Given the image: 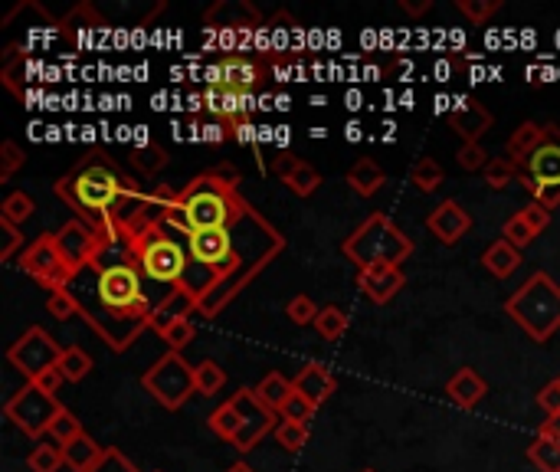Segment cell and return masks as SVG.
Listing matches in <instances>:
<instances>
[{
  "mask_svg": "<svg viewBox=\"0 0 560 472\" xmlns=\"http://www.w3.org/2000/svg\"><path fill=\"white\" fill-rule=\"evenodd\" d=\"M531 191V197L538 200L541 207H547V210H554V207H560V184H524Z\"/></svg>",
  "mask_w": 560,
  "mask_h": 472,
  "instance_id": "51",
  "label": "cell"
},
{
  "mask_svg": "<svg viewBox=\"0 0 560 472\" xmlns=\"http://www.w3.org/2000/svg\"><path fill=\"white\" fill-rule=\"evenodd\" d=\"M538 436H544V440H554L560 443V413H554V417H547L541 427H538Z\"/></svg>",
  "mask_w": 560,
  "mask_h": 472,
  "instance_id": "54",
  "label": "cell"
},
{
  "mask_svg": "<svg viewBox=\"0 0 560 472\" xmlns=\"http://www.w3.org/2000/svg\"><path fill=\"white\" fill-rule=\"evenodd\" d=\"M279 440L282 450H289V453H299L302 446L308 443V423H295V420H279V427L276 433H272Z\"/></svg>",
  "mask_w": 560,
  "mask_h": 472,
  "instance_id": "38",
  "label": "cell"
},
{
  "mask_svg": "<svg viewBox=\"0 0 560 472\" xmlns=\"http://www.w3.org/2000/svg\"><path fill=\"white\" fill-rule=\"evenodd\" d=\"M361 472H377V469H361Z\"/></svg>",
  "mask_w": 560,
  "mask_h": 472,
  "instance_id": "60",
  "label": "cell"
},
{
  "mask_svg": "<svg viewBox=\"0 0 560 472\" xmlns=\"http://www.w3.org/2000/svg\"><path fill=\"white\" fill-rule=\"evenodd\" d=\"M226 472H256L253 466H249V463H243V459H240V463H233L230 469H226Z\"/></svg>",
  "mask_w": 560,
  "mask_h": 472,
  "instance_id": "58",
  "label": "cell"
},
{
  "mask_svg": "<svg viewBox=\"0 0 560 472\" xmlns=\"http://www.w3.org/2000/svg\"><path fill=\"white\" fill-rule=\"evenodd\" d=\"M348 325H351V318L344 309H338V305H325L315 318V332L325 341H341V335L348 332Z\"/></svg>",
  "mask_w": 560,
  "mask_h": 472,
  "instance_id": "29",
  "label": "cell"
},
{
  "mask_svg": "<svg viewBox=\"0 0 560 472\" xmlns=\"http://www.w3.org/2000/svg\"><path fill=\"white\" fill-rule=\"evenodd\" d=\"M253 391H256V397H259L269 410L282 413V407L289 404V397L295 394V387H292V381H285V377H282L279 371H269V374L262 377V381L253 387Z\"/></svg>",
  "mask_w": 560,
  "mask_h": 472,
  "instance_id": "26",
  "label": "cell"
},
{
  "mask_svg": "<svg viewBox=\"0 0 560 472\" xmlns=\"http://www.w3.org/2000/svg\"><path fill=\"white\" fill-rule=\"evenodd\" d=\"M194 305H197V295H190L187 289L177 286V289L168 295V299L158 302V309H151L148 325L154 328V332H164V328H168L171 322H177V318H187Z\"/></svg>",
  "mask_w": 560,
  "mask_h": 472,
  "instance_id": "21",
  "label": "cell"
},
{
  "mask_svg": "<svg viewBox=\"0 0 560 472\" xmlns=\"http://www.w3.org/2000/svg\"><path fill=\"white\" fill-rule=\"evenodd\" d=\"M443 168H439V161L436 158H420L413 164V171H410V184L416 187V191H423V194H433L439 191V184H443Z\"/></svg>",
  "mask_w": 560,
  "mask_h": 472,
  "instance_id": "31",
  "label": "cell"
},
{
  "mask_svg": "<svg viewBox=\"0 0 560 472\" xmlns=\"http://www.w3.org/2000/svg\"><path fill=\"white\" fill-rule=\"evenodd\" d=\"M403 10H407V14H426V10H433V0H420V4H413V0H403Z\"/></svg>",
  "mask_w": 560,
  "mask_h": 472,
  "instance_id": "55",
  "label": "cell"
},
{
  "mask_svg": "<svg viewBox=\"0 0 560 472\" xmlns=\"http://www.w3.org/2000/svg\"><path fill=\"white\" fill-rule=\"evenodd\" d=\"M95 295H99L102 309H109L115 318L138 315L148 318V302L145 289H141V276L131 263H109L99 266V276H95Z\"/></svg>",
  "mask_w": 560,
  "mask_h": 472,
  "instance_id": "4",
  "label": "cell"
},
{
  "mask_svg": "<svg viewBox=\"0 0 560 472\" xmlns=\"http://www.w3.org/2000/svg\"><path fill=\"white\" fill-rule=\"evenodd\" d=\"M341 250L351 263H357V269H364L371 263L400 266L403 259L413 253V243L387 214H374V217H367L361 227L348 236V240H344Z\"/></svg>",
  "mask_w": 560,
  "mask_h": 472,
  "instance_id": "3",
  "label": "cell"
},
{
  "mask_svg": "<svg viewBox=\"0 0 560 472\" xmlns=\"http://www.w3.org/2000/svg\"><path fill=\"white\" fill-rule=\"evenodd\" d=\"M63 410V404L53 397V394H46L40 391L37 384H30L23 391H17L14 397L7 400V420H14V427H20L27 436H43V433H50V423L56 420V413Z\"/></svg>",
  "mask_w": 560,
  "mask_h": 472,
  "instance_id": "9",
  "label": "cell"
},
{
  "mask_svg": "<svg viewBox=\"0 0 560 472\" xmlns=\"http://www.w3.org/2000/svg\"><path fill=\"white\" fill-rule=\"evenodd\" d=\"M210 430L220 436V440H236V433H240V427H243V417H240V407L233 404V397L226 400V404H220L217 410L210 413Z\"/></svg>",
  "mask_w": 560,
  "mask_h": 472,
  "instance_id": "28",
  "label": "cell"
},
{
  "mask_svg": "<svg viewBox=\"0 0 560 472\" xmlns=\"http://www.w3.org/2000/svg\"><path fill=\"white\" fill-rule=\"evenodd\" d=\"M89 472H138V466L131 463V459L122 450H118V446H105L102 459Z\"/></svg>",
  "mask_w": 560,
  "mask_h": 472,
  "instance_id": "43",
  "label": "cell"
},
{
  "mask_svg": "<svg viewBox=\"0 0 560 472\" xmlns=\"http://www.w3.org/2000/svg\"><path fill=\"white\" fill-rule=\"evenodd\" d=\"M446 394L456 407L462 410H472L479 400L488 394V384L482 381V374H475L472 368H459L456 374L446 381Z\"/></svg>",
  "mask_w": 560,
  "mask_h": 472,
  "instance_id": "19",
  "label": "cell"
},
{
  "mask_svg": "<svg viewBox=\"0 0 560 472\" xmlns=\"http://www.w3.org/2000/svg\"><path fill=\"white\" fill-rule=\"evenodd\" d=\"M154 472H161V469H154Z\"/></svg>",
  "mask_w": 560,
  "mask_h": 472,
  "instance_id": "61",
  "label": "cell"
},
{
  "mask_svg": "<svg viewBox=\"0 0 560 472\" xmlns=\"http://www.w3.org/2000/svg\"><path fill=\"white\" fill-rule=\"evenodd\" d=\"M538 407L547 413V417H554V413H560V381L554 377L551 384H544L541 387V394H538Z\"/></svg>",
  "mask_w": 560,
  "mask_h": 472,
  "instance_id": "52",
  "label": "cell"
},
{
  "mask_svg": "<svg viewBox=\"0 0 560 472\" xmlns=\"http://www.w3.org/2000/svg\"><path fill=\"white\" fill-rule=\"evenodd\" d=\"M236 138H240V141H253L256 135H253V128H249L246 122H236V132H233Z\"/></svg>",
  "mask_w": 560,
  "mask_h": 472,
  "instance_id": "56",
  "label": "cell"
},
{
  "mask_svg": "<svg viewBox=\"0 0 560 472\" xmlns=\"http://www.w3.org/2000/svg\"><path fill=\"white\" fill-rule=\"evenodd\" d=\"M20 243H23L20 227H14V223H7V220H0V259H4V263L20 250Z\"/></svg>",
  "mask_w": 560,
  "mask_h": 472,
  "instance_id": "48",
  "label": "cell"
},
{
  "mask_svg": "<svg viewBox=\"0 0 560 472\" xmlns=\"http://www.w3.org/2000/svg\"><path fill=\"white\" fill-rule=\"evenodd\" d=\"M426 227H430V233L439 243L456 246L462 236L472 230V214L459 204V200H443V204H436L433 214L426 217Z\"/></svg>",
  "mask_w": 560,
  "mask_h": 472,
  "instance_id": "16",
  "label": "cell"
},
{
  "mask_svg": "<svg viewBox=\"0 0 560 472\" xmlns=\"http://www.w3.org/2000/svg\"><path fill=\"white\" fill-rule=\"evenodd\" d=\"M348 138H351V141L361 138V132H357V125H351V128H348Z\"/></svg>",
  "mask_w": 560,
  "mask_h": 472,
  "instance_id": "59",
  "label": "cell"
},
{
  "mask_svg": "<svg viewBox=\"0 0 560 472\" xmlns=\"http://www.w3.org/2000/svg\"><path fill=\"white\" fill-rule=\"evenodd\" d=\"M459 168L462 171H485L488 168V155H485V148L482 145H462L459 148Z\"/></svg>",
  "mask_w": 560,
  "mask_h": 472,
  "instance_id": "46",
  "label": "cell"
},
{
  "mask_svg": "<svg viewBox=\"0 0 560 472\" xmlns=\"http://www.w3.org/2000/svg\"><path fill=\"white\" fill-rule=\"evenodd\" d=\"M544 141V125H538V122H524V125H518L515 132H511V138H508V145H505V151H508V161H515L518 168L524 161H528L534 151H538V145Z\"/></svg>",
  "mask_w": 560,
  "mask_h": 472,
  "instance_id": "23",
  "label": "cell"
},
{
  "mask_svg": "<svg viewBox=\"0 0 560 472\" xmlns=\"http://www.w3.org/2000/svg\"><path fill=\"white\" fill-rule=\"evenodd\" d=\"M348 184H351V191L357 197H374L380 187L387 184V174L380 171V164L371 161V158H361V161H354L351 164V171H348Z\"/></svg>",
  "mask_w": 560,
  "mask_h": 472,
  "instance_id": "24",
  "label": "cell"
},
{
  "mask_svg": "<svg viewBox=\"0 0 560 472\" xmlns=\"http://www.w3.org/2000/svg\"><path fill=\"white\" fill-rule=\"evenodd\" d=\"M33 210H37L33 197L27 191H14V194L4 200V207H0V220H7V223H14V227H20L23 220L33 217Z\"/></svg>",
  "mask_w": 560,
  "mask_h": 472,
  "instance_id": "36",
  "label": "cell"
},
{
  "mask_svg": "<svg viewBox=\"0 0 560 472\" xmlns=\"http://www.w3.org/2000/svg\"><path fill=\"white\" fill-rule=\"evenodd\" d=\"M233 404L240 407V417H243V427H240V433H236V440H233V446H236L240 453H249V450H253V446L262 440V436L276 433V427H279V413L262 404L253 387H243V391H236Z\"/></svg>",
  "mask_w": 560,
  "mask_h": 472,
  "instance_id": "11",
  "label": "cell"
},
{
  "mask_svg": "<svg viewBox=\"0 0 560 472\" xmlns=\"http://www.w3.org/2000/svg\"><path fill=\"white\" fill-rule=\"evenodd\" d=\"M187 253H190V263L223 276V273H230V263H233V236H230V230L190 233Z\"/></svg>",
  "mask_w": 560,
  "mask_h": 472,
  "instance_id": "12",
  "label": "cell"
},
{
  "mask_svg": "<svg viewBox=\"0 0 560 472\" xmlns=\"http://www.w3.org/2000/svg\"><path fill=\"white\" fill-rule=\"evenodd\" d=\"M141 384H145V391L168 410H181L187 404V397L197 394L194 368L184 361L181 351H168L164 358L154 361L145 371V377H141Z\"/></svg>",
  "mask_w": 560,
  "mask_h": 472,
  "instance_id": "6",
  "label": "cell"
},
{
  "mask_svg": "<svg viewBox=\"0 0 560 472\" xmlns=\"http://www.w3.org/2000/svg\"><path fill=\"white\" fill-rule=\"evenodd\" d=\"M20 164H23V151L14 145V141H4V145H0V181H7Z\"/></svg>",
  "mask_w": 560,
  "mask_h": 472,
  "instance_id": "49",
  "label": "cell"
},
{
  "mask_svg": "<svg viewBox=\"0 0 560 472\" xmlns=\"http://www.w3.org/2000/svg\"><path fill=\"white\" fill-rule=\"evenodd\" d=\"M204 138H207V141H223L226 135H223V128H220V125H207Z\"/></svg>",
  "mask_w": 560,
  "mask_h": 472,
  "instance_id": "57",
  "label": "cell"
},
{
  "mask_svg": "<svg viewBox=\"0 0 560 472\" xmlns=\"http://www.w3.org/2000/svg\"><path fill=\"white\" fill-rule=\"evenodd\" d=\"M56 243H59V253H63V259H66V266L73 269V273H79V266L92 263L95 253H99V236L79 220H69L66 227L56 233Z\"/></svg>",
  "mask_w": 560,
  "mask_h": 472,
  "instance_id": "14",
  "label": "cell"
},
{
  "mask_svg": "<svg viewBox=\"0 0 560 472\" xmlns=\"http://www.w3.org/2000/svg\"><path fill=\"white\" fill-rule=\"evenodd\" d=\"M502 7V0H459V10L466 14L472 23H485L495 10Z\"/></svg>",
  "mask_w": 560,
  "mask_h": 472,
  "instance_id": "45",
  "label": "cell"
},
{
  "mask_svg": "<svg viewBox=\"0 0 560 472\" xmlns=\"http://www.w3.org/2000/svg\"><path fill=\"white\" fill-rule=\"evenodd\" d=\"M194 384H197V394H204V397H213V394H220L223 391V384H226V371L220 368L217 361H200L197 368H194Z\"/></svg>",
  "mask_w": 560,
  "mask_h": 472,
  "instance_id": "33",
  "label": "cell"
},
{
  "mask_svg": "<svg viewBox=\"0 0 560 472\" xmlns=\"http://www.w3.org/2000/svg\"><path fill=\"white\" fill-rule=\"evenodd\" d=\"M161 335V341H168V348L171 351H184L190 341H194V335H197V328H194V322H190V318H177V322H171L168 328H164V332H158Z\"/></svg>",
  "mask_w": 560,
  "mask_h": 472,
  "instance_id": "39",
  "label": "cell"
},
{
  "mask_svg": "<svg viewBox=\"0 0 560 472\" xmlns=\"http://www.w3.org/2000/svg\"><path fill=\"white\" fill-rule=\"evenodd\" d=\"M534 233L528 223H524V217L521 214H515V217H508L505 220V227H502V240H508L511 246H518V250H528V246L534 243Z\"/></svg>",
  "mask_w": 560,
  "mask_h": 472,
  "instance_id": "41",
  "label": "cell"
},
{
  "mask_svg": "<svg viewBox=\"0 0 560 472\" xmlns=\"http://www.w3.org/2000/svg\"><path fill=\"white\" fill-rule=\"evenodd\" d=\"M46 312L59 318V322H69V318L79 312V302L69 289H59V292H50V299H46Z\"/></svg>",
  "mask_w": 560,
  "mask_h": 472,
  "instance_id": "42",
  "label": "cell"
},
{
  "mask_svg": "<svg viewBox=\"0 0 560 472\" xmlns=\"http://www.w3.org/2000/svg\"><path fill=\"white\" fill-rule=\"evenodd\" d=\"M292 387H295V391H299L302 397L312 400L315 407H321L331 394H335V377H331V371L325 368V364L312 361V364H305V368H302L299 374H295Z\"/></svg>",
  "mask_w": 560,
  "mask_h": 472,
  "instance_id": "18",
  "label": "cell"
},
{
  "mask_svg": "<svg viewBox=\"0 0 560 472\" xmlns=\"http://www.w3.org/2000/svg\"><path fill=\"white\" fill-rule=\"evenodd\" d=\"M59 358H63V348H59L56 341L46 335V328H40V325L27 328V332H23L7 351V361L14 364L27 381H37L43 371L56 368Z\"/></svg>",
  "mask_w": 560,
  "mask_h": 472,
  "instance_id": "10",
  "label": "cell"
},
{
  "mask_svg": "<svg viewBox=\"0 0 560 472\" xmlns=\"http://www.w3.org/2000/svg\"><path fill=\"white\" fill-rule=\"evenodd\" d=\"M20 269L27 273L30 279H37L43 289L59 292L66 289V282L73 279L76 273L66 266L63 253H59V243H56V233H40L37 240H33L27 250L20 256Z\"/></svg>",
  "mask_w": 560,
  "mask_h": 472,
  "instance_id": "8",
  "label": "cell"
},
{
  "mask_svg": "<svg viewBox=\"0 0 560 472\" xmlns=\"http://www.w3.org/2000/svg\"><path fill=\"white\" fill-rule=\"evenodd\" d=\"M403 286H407V276H403L400 266H393V263H371L357 273V289L377 305H387Z\"/></svg>",
  "mask_w": 560,
  "mask_h": 472,
  "instance_id": "15",
  "label": "cell"
},
{
  "mask_svg": "<svg viewBox=\"0 0 560 472\" xmlns=\"http://www.w3.org/2000/svg\"><path fill=\"white\" fill-rule=\"evenodd\" d=\"M521 184H560V128L544 125V141L521 164Z\"/></svg>",
  "mask_w": 560,
  "mask_h": 472,
  "instance_id": "13",
  "label": "cell"
},
{
  "mask_svg": "<svg viewBox=\"0 0 560 472\" xmlns=\"http://www.w3.org/2000/svg\"><path fill=\"white\" fill-rule=\"evenodd\" d=\"M315 404L308 397H302L299 391H295L292 397H289V404L282 407V413H279V420H295V423H308L315 417Z\"/></svg>",
  "mask_w": 560,
  "mask_h": 472,
  "instance_id": "44",
  "label": "cell"
},
{
  "mask_svg": "<svg viewBox=\"0 0 560 472\" xmlns=\"http://www.w3.org/2000/svg\"><path fill=\"white\" fill-rule=\"evenodd\" d=\"M482 266L495 279H508V276H515V269L521 266V250H518V246H511L508 240H495L482 253Z\"/></svg>",
  "mask_w": 560,
  "mask_h": 472,
  "instance_id": "22",
  "label": "cell"
},
{
  "mask_svg": "<svg viewBox=\"0 0 560 472\" xmlns=\"http://www.w3.org/2000/svg\"><path fill=\"white\" fill-rule=\"evenodd\" d=\"M86 433L82 430V423H79V417L73 410H59L56 413V420L50 423V436H53V443H59V446H69L73 440H79V436Z\"/></svg>",
  "mask_w": 560,
  "mask_h": 472,
  "instance_id": "35",
  "label": "cell"
},
{
  "mask_svg": "<svg viewBox=\"0 0 560 472\" xmlns=\"http://www.w3.org/2000/svg\"><path fill=\"white\" fill-rule=\"evenodd\" d=\"M135 253H138V266L141 273L154 282H168V286H181L184 276H187V256H184V246H177L171 236H164L161 230H148L145 240L135 243Z\"/></svg>",
  "mask_w": 560,
  "mask_h": 472,
  "instance_id": "7",
  "label": "cell"
},
{
  "mask_svg": "<svg viewBox=\"0 0 560 472\" xmlns=\"http://www.w3.org/2000/svg\"><path fill=\"white\" fill-rule=\"evenodd\" d=\"M276 171L285 184H289V191L292 194H299V197H312L318 187H321V171L315 168V164H308L302 158H292L289 161H279L276 164Z\"/></svg>",
  "mask_w": 560,
  "mask_h": 472,
  "instance_id": "20",
  "label": "cell"
},
{
  "mask_svg": "<svg viewBox=\"0 0 560 472\" xmlns=\"http://www.w3.org/2000/svg\"><path fill=\"white\" fill-rule=\"evenodd\" d=\"M102 453H105V446L95 443L89 433H82L79 440H73L69 446H63L66 466L73 469V472H89V469L102 459Z\"/></svg>",
  "mask_w": 560,
  "mask_h": 472,
  "instance_id": "25",
  "label": "cell"
},
{
  "mask_svg": "<svg viewBox=\"0 0 560 472\" xmlns=\"http://www.w3.org/2000/svg\"><path fill=\"white\" fill-rule=\"evenodd\" d=\"M177 223L190 233H207V230H226V223L236 217V200L233 187L223 184L220 177H197L190 184V191L177 200Z\"/></svg>",
  "mask_w": 560,
  "mask_h": 472,
  "instance_id": "2",
  "label": "cell"
},
{
  "mask_svg": "<svg viewBox=\"0 0 560 472\" xmlns=\"http://www.w3.org/2000/svg\"><path fill=\"white\" fill-rule=\"evenodd\" d=\"M557 381H560V377H557Z\"/></svg>",
  "mask_w": 560,
  "mask_h": 472,
  "instance_id": "62",
  "label": "cell"
},
{
  "mask_svg": "<svg viewBox=\"0 0 560 472\" xmlns=\"http://www.w3.org/2000/svg\"><path fill=\"white\" fill-rule=\"evenodd\" d=\"M505 312L531 341H551L560 328V286L547 273H534L505 302Z\"/></svg>",
  "mask_w": 560,
  "mask_h": 472,
  "instance_id": "1",
  "label": "cell"
},
{
  "mask_svg": "<svg viewBox=\"0 0 560 472\" xmlns=\"http://www.w3.org/2000/svg\"><path fill=\"white\" fill-rule=\"evenodd\" d=\"M518 214L524 217V223H528V227H531L534 233H541V230L551 227V210L541 207L538 200H531V204L524 207V210H518Z\"/></svg>",
  "mask_w": 560,
  "mask_h": 472,
  "instance_id": "50",
  "label": "cell"
},
{
  "mask_svg": "<svg viewBox=\"0 0 560 472\" xmlns=\"http://www.w3.org/2000/svg\"><path fill=\"white\" fill-rule=\"evenodd\" d=\"M131 161H135L141 171L154 174V171H161L164 164H168V151H161V148H138L135 155H131Z\"/></svg>",
  "mask_w": 560,
  "mask_h": 472,
  "instance_id": "47",
  "label": "cell"
},
{
  "mask_svg": "<svg viewBox=\"0 0 560 472\" xmlns=\"http://www.w3.org/2000/svg\"><path fill=\"white\" fill-rule=\"evenodd\" d=\"M63 381H66L63 371H59V368H50V371H43V374L37 377V381H30V384H37L40 391H46V394H53V397H56L59 384H63Z\"/></svg>",
  "mask_w": 560,
  "mask_h": 472,
  "instance_id": "53",
  "label": "cell"
},
{
  "mask_svg": "<svg viewBox=\"0 0 560 472\" xmlns=\"http://www.w3.org/2000/svg\"><path fill=\"white\" fill-rule=\"evenodd\" d=\"M449 128L462 138V145H479V138L492 128V112L479 99H469L449 112Z\"/></svg>",
  "mask_w": 560,
  "mask_h": 472,
  "instance_id": "17",
  "label": "cell"
},
{
  "mask_svg": "<svg viewBox=\"0 0 560 472\" xmlns=\"http://www.w3.org/2000/svg\"><path fill=\"white\" fill-rule=\"evenodd\" d=\"M528 459L541 472H560V443L544 440V436H534L528 446Z\"/></svg>",
  "mask_w": 560,
  "mask_h": 472,
  "instance_id": "34",
  "label": "cell"
},
{
  "mask_svg": "<svg viewBox=\"0 0 560 472\" xmlns=\"http://www.w3.org/2000/svg\"><path fill=\"white\" fill-rule=\"evenodd\" d=\"M223 86L236 89V92H253V86L259 82V66L249 63V59H223Z\"/></svg>",
  "mask_w": 560,
  "mask_h": 472,
  "instance_id": "27",
  "label": "cell"
},
{
  "mask_svg": "<svg viewBox=\"0 0 560 472\" xmlns=\"http://www.w3.org/2000/svg\"><path fill=\"white\" fill-rule=\"evenodd\" d=\"M318 312H321V309L315 305V299H308L305 292H302V295H292V299L285 302V315H289L295 325H315Z\"/></svg>",
  "mask_w": 560,
  "mask_h": 472,
  "instance_id": "40",
  "label": "cell"
},
{
  "mask_svg": "<svg viewBox=\"0 0 560 472\" xmlns=\"http://www.w3.org/2000/svg\"><path fill=\"white\" fill-rule=\"evenodd\" d=\"M59 194H63L69 204H76L89 214H109L118 204V197L125 194V184L112 168L105 164H89L79 174H73L69 181L59 184Z\"/></svg>",
  "mask_w": 560,
  "mask_h": 472,
  "instance_id": "5",
  "label": "cell"
},
{
  "mask_svg": "<svg viewBox=\"0 0 560 472\" xmlns=\"http://www.w3.org/2000/svg\"><path fill=\"white\" fill-rule=\"evenodd\" d=\"M518 177H521V168L515 161H508V158L488 161V168H485V184L492 187V191H502V187H508L511 181H518Z\"/></svg>",
  "mask_w": 560,
  "mask_h": 472,
  "instance_id": "37",
  "label": "cell"
},
{
  "mask_svg": "<svg viewBox=\"0 0 560 472\" xmlns=\"http://www.w3.org/2000/svg\"><path fill=\"white\" fill-rule=\"evenodd\" d=\"M27 466H30V472H59L66 466L63 446L59 443H37L33 446V453L27 456Z\"/></svg>",
  "mask_w": 560,
  "mask_h": 472,
  "instance_id": "30",
  "label": "cell"
},
{
  "mask_svg": "<svg viewBox=\"0 0 560 472\" xmlns=\"http://www.w3.org/2000/svg\"><path fill=\"white\" fill-rule=\"evenodd\" d=\"M56 368L63 371L66 381L79 384L82 377H89V371H92V358H89V351H82V348H76V345H69V348H63V358H59Z\"/></svg>",
  "mask_w": 560,
  "mask_h": 472,
  "instance_id": "32",
  "label": "cell"
}]
</instances>
